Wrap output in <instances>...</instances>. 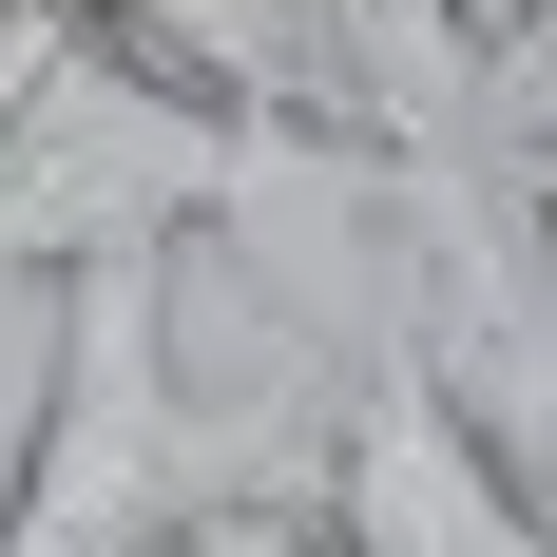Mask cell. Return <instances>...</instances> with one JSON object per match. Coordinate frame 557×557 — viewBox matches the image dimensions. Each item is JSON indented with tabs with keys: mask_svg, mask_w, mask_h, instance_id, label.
I'll use <instances>...</instances> for the list:
<instances>
[{
	"mask_svg": "<svg viewBox=\"0 0 557 557\" xmlns=\"http://www.w3.org/2000/svg\"><path fill=\"white\" fill-rule=\"evenodd\" d=\"M423 173L346 154V135H270L212 115L193 77L115 58L97 20H0V288H77L115 250H250V288L288 270V327H327L346 250L404 212Z\"/></svg>",
	"mask_w": 557,
	"mask_h": 557,
	"instance_id": "obj_1",
	"label": "cell"
},
{
	"mask_svg": "<svg viewBox=\"0 0 557 557\" xmlns=\"http://www.w3.org/2000/svg\"><path fill=\"white\" fill-rule=\"evenodd\" d=\"M288 385L270 404L193 385V250L77 270L58 327H39V423H20V481H0V557H173L193 519L270 500V481H327V443L288 423Z\"/></svg>",
	"mask_w": 557,
	"mask_h": 557,
	"instance_id": "obj_2",
	"label": "cell"
},
{
	"mask_svg": "<svg viewBox=\"0 0 557 557\" xmlns=\"http://www.w3.org/2000/svg\"><path fill=\"white\" fill-rule=\"evenodd\" d=\"M327 519H346V557H557V519L519 500L500 461H481V423L443 404L423 308L366 327V366L327 404Z\"/></svg>",
	"mask_w": 557,
	"mask_h": 557,
	"instance_id": "obj_3",
	"label": "cell"
},
{
	"mask_svg": "<svg viewBox=\"0 0 557 557\" xmlns=\"http://www.w3.org/2000/svg\"><path fill=\"white\" fill-rule=\"evenodd\" d=\"M115 58L193 77L212 115H270V135H346V154H404L385 77H366V20L346 0H97Z\"/></svg>",
	"mask_w": 557,
	"mask_h": 557,
	"instance_id": "obj_4",
	"label": "cell"
},
{
	"mask_svg": "<svg viewBox=\"0 0 557 557\" xmlns=\"http://www.w3.org/2000/svg\"><path fill=\"white\" fill-rule=\"evenodd\" d=\"M423 366H443V404L481 423V461H500L519 500L557 519V288L519 270V231L443 270V308H423Z\"/></svg>",
	"mask_w": 557,
	"mask_h": 557,
	"instance_id": "obj_5",
	"label": "cell"
},
{
	"mask_svg": "<svg viewBox=\"0 0 557 557\" xmlns=\"http://www.w3.org/2000/svg\"><path fill=\"white\" fill-rule=\"evenodd\" d=\"M173 557H346V519H327V481H270V500H231V519H193Z\"/></svg>",
	"mask_w": 557,
	"mask_h": 557,
	"instance_id": "obj_6",
	"label": "cell"
},
{
	"mask_svg": "<svg viewBox=\"0 0 557 557\" xmlns=\"http://www.w3.org/2000/svg\"><path fill=\"white\" fill-rule=\"evenodd\" d=\"M500 193H519V270L557 288V135H519V173H500Z\"/></svg>",
	"mask_w": 557,
	"mask_h": 557,
	"instance_id": "obj_7",
	"label": "cell"
}]
</instances>
